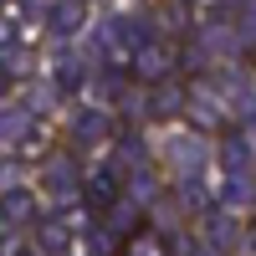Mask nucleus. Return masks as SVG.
Returning a JSON list of instances; mask_svg holds the SVG:
<instances>
[{"label": "nucleus", "mask_w": 256, "mask_h": 256, "mask_svg": "<svg viewBox=\"0 0 256 256\" xmlns=\"http://www.w3.org/2000/svg\"><path fill=\"white\" fill-rule=\"evenodd\" d=\"M128 256H164V241L159 236H138L134 246H128Z\"/></svg>", "instance_id": "f257e3e1"}]
</instances>
